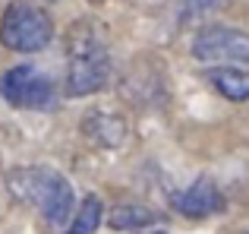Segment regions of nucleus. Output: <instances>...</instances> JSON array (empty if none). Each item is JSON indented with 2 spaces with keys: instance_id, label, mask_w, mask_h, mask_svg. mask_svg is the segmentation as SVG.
Wrapping results in <instances>:
<instances>
[{
  "instance_id": "6e6552de",
  "label": "nucleus",
  "mask_w": 249,
  "mask_h": 234,
  "mask_svg": "<svg viewBox=\"0 0 249 234\" xmlns=\"http://www.w3.org/2000/svg\"><path fill=\"white\" fill-rule=\"evenodd\" d=\"M208 82L231 101H249V70L240 67H214L208 70Z\"/></svg>"
},
{
  "instance_id": "ddd939ff",
  "label": "nucleus",
  "mask_w": 249,
  "mask_h": 234,
  "mask_svg": "<svg viewBox=\"0 0 249 234\" xmlns=\"http://www.w3.org/2000/svg\"><path fill=\"white\" fill-rule=\"evenodd\" d=\"M48 3H54V0H48Z\"/></svg>"
},
{
  "instance_id": "423d86ee",
  "label": "nucleus",
  "mask_w": 249,
  "mask_h": 234,
  "mask_svg": "<svg viewBox=\"0 0 249 234\" xmlns=\"http://www.w3.org/2000/svg\"><path fill=\"white\" fill-rule=\"evenodd\" d=\"M174 209L186 218H208V215L224 212V196H221L214 180L199 177L196 184H189L186 190L174 193Z\"/></svg>"
},
{
  "instance_id": "f257e3e1",
  "label": "nucleus",
  "mask_w": 249,
  "mask_h": 234,
  "mask_svg": "<svg viewBox=\"0 0 249 234\" xmlns=\"http://www.w3.org/2000/svg\"><path fill=\"white\" fill-rule=\"evenodd\" d=\"M10 187L16 196H22L25 203H32L51 228H63L73 215V187L54 168H22V171L10 174Z\"/></svg>"
},
{
  "instance_id": "0eeeda50",
  "label": "nucleus",
  "mask_w": 249,
  "mask_h": 234,
  "mask_svg": "<svg viewBox=\"0 0 249 234\" xmlns=\"http://www.w3.org/2000/svg\"><path fill=\"white\" fill-rule=\"evenodd\" d=\"M82 133L89 136L91 142H98V146H120L123 139H126L129 133V123L123 114L117 111H107V108H95V111H89L82 117Z\"/></svg>"
},
{
  "instance_id": "1a4fd4ad",
  "label": "nucleus",
  "mask_w": 249,
  "mask_h": 234,
  "mask_svg": "<svg viewBox=\"0 0 249 234\" xmlns=\"http://www.w3.org/2000/svg\"><path fill=\"white\" fill-rule=\"evenodd\" d=\"M101 222H104V206H101V199L91 193V196H85V199H82L79 209H76L73 225H70V231H67V234H95Z\"/></svg>"
},
{
  "instance_id": "9b49d317",
  "label": "nucleus",
  "mask_w": 249,
  "mask_h": 234,
  "mask_svg": "<svg viewBox=\"0 0 249 234\" xmlns=\"http://www.w3.org/2000/svg\"><path fill=\"white\" fill-rule=\"evenodd\" d=\"M227 0H183V6H186V13H193V16H199V13H212L218 10V6H224Z\"/></svg>"
},
{
  "instance_id": "39448f33",
  "label": "nucleus",
  "mask_w": 249,
  "mask_h": 234,
  "mask_svg": "<svg viewBox=\"0 0 249 234\" xmlns=\"http://www.w3.org/2000/svg\"><path fill=\"white\" fill-rule=\"evenodd\" d=\"M193 57L202 63H249V32L233 25H205L193 38Z\"/></svg>"
},
{
  "instance_id": "f03ea898",
  "label": "nucleus",
  "mask_w": 249,
  "mask_h": 234,
  "mask_svg": "<svg viewBox=\"0 0 249 234\" xmlns=\"http://www.w3.org/2000/svg\"><path fill=\"white\" fill-rule=\"evenodd\" d=\"M110 76V57L107 48L101 44V38L89 29V25H79V29L70 32V67H67V92L82 98V95H91L98 89H104Z\"/></svg>"
},
{
  "instance_id": "7ed1b4c3",
  "label": "nucleus",
  "mask_w": 249,
  "mask_h": 234,
  "mask_svg": "<svg viewBox=\"0 0 249 234\" xmlns=\"http://www.w3.org/2000/svg\"><path fill=\"white\" fill-rule=\"evenodd\" d=\"M54 38V22L48 10L29 0H13L0 16V44L16 54H35L44 51Z\"/></svg>"
},
{
  "instance_id": "20e7f679",
  "label": "nucleus",
  "mask_w": 249,
  "mask_h": 234,
  "mask_svg": "<svg viewBox=\"0 0 249 234\" xmlns=\"http://www.w3.org/2000/svg\"><path fill=\"white\" fill-rule=\"evenodd\" d=\"M0 95L10 101L13 108H22V111H48L57 105V89L44 70L22 63V67H13L0 76Z\"/></svg>"
},
{
  "instance_id": "f8f14e48",
  "label": "nucleus",
  "mask_w": 249,
  "mask_h": 234,
  "mask_svg": "<svg viewBox=\"0 0 249 234\" xmlns=\"http://www.w3.org/2000/svg\"><path fill=\"white\" fill-rule=\"evenodd\" d=\"M152 234H164V231H152Z\"/></svg>"
},
{
  "instance_id": "9d476101",
  "label": "nucleus",
  "mask_w": 249,
  "mask_h": 234,
  "mask_svg": "<svg viewBox=\"0 0 249 234\" xmlns=\"http://www.w3.org/2000/svg\"><path fill=\"white\" fill-rule=\"evenodd\" d=\"M155 218L158 215L152 209H145V206H117L107 222L114 231H133V228H142V225H152Z\"/></svg>"
}]
</instances>
